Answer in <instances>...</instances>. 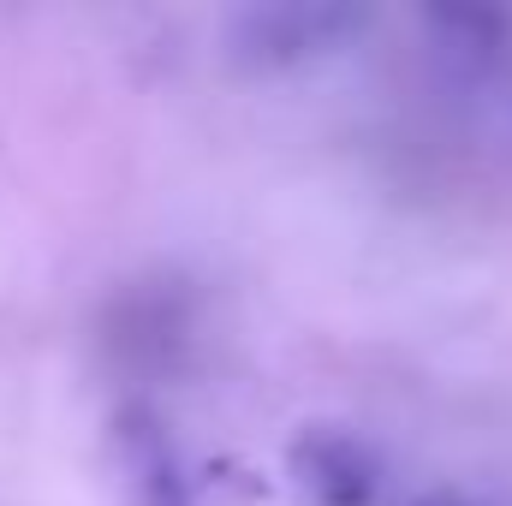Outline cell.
Returning a JSON list of instances; mask_svg holds the SVG:
<instances>
[{
	"label": "cell",
	"mask_w": 512,
	"mask_h": 506,
	"mask_svg": "<svg viewBox=\"0 0 512 506\" xmlns=\"http://www.w3.org/2000/svg\"><path fill=\"white\" fill-rule=\"evenodd\" d=\"M358 24H364V12H352V6H256V12H239L233 48L251 66H292V60L334 48Z\"/></svg>",
	"instance_id": "1"
},
{
	"label": "cell",
	"mask_w": 512,
	"mask_h": 506,
	"mask_svg": "<svg viewBox=\"0 0 512 506\" xmlns=\"http://www.w3.org/2000/svg\"><path fill=\"white\" fill-rule=\"evenodd\" d=\"M114 465L131 489V506H185V465L149 405H126L114 417Z\"/></svg>",
	"instance_id": "2"
},
{
	"label": "cell",
	"mask_w": 512,
	"mask_h": 506,
	"mask_svg": "<svg viewBox=\"0 0 512 506\" xmlns=\"http://www.w3.org/2000/svg\"><path fill=\"white\" fill-rule=\"evenodd\" d=\"M292 471H298V489L316 506H370L382 489L370 447L358 435H340V429H310L292 447Z\"/></svg>",
	"instance_id": "3"
},
{
	"label": "cell",
	"mask_w": 512,
	"mask_h": 506,
	"mask_svg": "<svg viewBox=\"0 0 512 506\" xmlns=\"http://www.w3.org/2000/svg\"><path fill=\"white\" fill-rule=\"evenodd\" d=\"M185 334V316L173 310L167 292H137L114 310V346L143 364H167V346Z\"/></svg>",
	"instance_id": "4"
},
{
	"label": "cell",
	"mask_w": 512,
	"mask_h": 506,
	"mask_svg": "<svg viewBox=\"0 0 512 506\" xmlns=\"http://www.w3.org/2000/svg\"><path fill=\"white\" fill-rule=\"evenodd\" d=\"M417 506H471V501H453V495H429V501H417Z\"/></svg>",
	"instance_id": "5"
}]
</instances>
